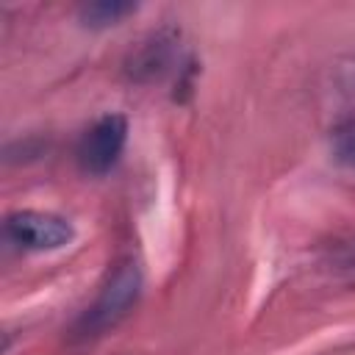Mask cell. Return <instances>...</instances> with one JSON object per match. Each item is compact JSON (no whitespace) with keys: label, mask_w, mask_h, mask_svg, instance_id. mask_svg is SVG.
<instances>
[{"label":"cell","mask_w":355,"mask_h":355,"mask_svg":"<svg viewBox=\"0 0 355 355\" xmlns=\"http://www.w3.org/2000/svg\"><path fill=\"white\" fill-rule=\"evenodd\" d=\"M139 288H141V272H139L136 261H130V258L119 261L114 266V272L108 275L103 291L97 294L94 305L78 319V327H75L78 336L89 338V336H100L108 327H114L136 302Z\"/></svg>","instance_id":"obj_1"},{"label":"cell","mask_w":355,"mask_h":355,"mask_svg":"<svg viewBox=\"0 0 355 355\" xmlns=\"http://www.w3.org/2000/svg\"><path fill=\"white\" fill-rule=\"evenodd\" d=\"M128 139V122L119 114L100 116L78 141V166L86 175H105L119 161Z\"/></svg>","instance_id":"obj_2"},{"label":"cell","mask_w":355,"mask_h":355,"mask_svg":"<svg viewBox=\"0 0 355 355\" xmlns=\"http://www.w3.org/2000/svg\"><path fill=\"white\" fill-rule=\"evenodd\" d=\"M6 236L22 250H61L72 241L75 230L64 216L47 211H17L6 219Z\"/></svg>","instance_id":"obj_3"},{"label":"cell","mask_w":355,"mask_h":355,"mask_svg":"<svg viewBox=\"0 0 355 355\" xmlns=\"http://www.w3.org/2000/svg\"><path fill=\"white\" fill-rule=\"evenodd\" d=\"M175 44H178V42H175L172 33H166V31L153 33V36L139 47V53L130 55V61H128V75H130L133 80H155V78H161V75L169 69L172 58H175Z\"/></svg>","instance_id":"obj_4"},{"label":"cell","mask_w":355,"mask_h":355,"mask_svg":"<svg viewBox=\"0 0 355 355\" xmlns=\"http://www.w3.org/2000/svg\"><path fill=\"white\" fill-rule=\"evenodd\" d=\"M130 11H136V6L130 3H92V6H83L80 19L92 28H105V25H116Z\"/></svg>","instance_id":"obj_5"},{"label":"cell","mask_w":355,"mask_h":355,"mask_svg":"<svg viewBox=\"0 0 355 355\" xmlns=\"http://www.w3.org/2000/svg\"><path fill=\"white\" fill-rule=\"evenodd\" d=\"M333 150L336 158L347 166H355V119H347L333 133Z\"/></svg>","instance_id":"obj_6"}]
</instances>
